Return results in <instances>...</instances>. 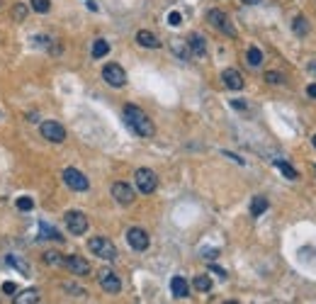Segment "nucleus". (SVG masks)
I'll return each instance as SVG.
<instances>
[{"mask_svg": "<svg viewBox=\"0 0 316 304\" xmlns=\"http://www.w3.org/2000/svg\"><path fill=\"white\" fill-rule=\"evenodd\" d=\"M5 260H8V265H12V268H15V270H17L19 275H29V273H32L27 263H25V260H22V258H17V256H8V258H5Z\"/></svg>", "mask_w": 316, "mask_h": 304, "instance_id": "aec40b11", "label": "nucleus"}, {"mask_svg": "<svg viewBox=\"0 0 316 304\" xmlns=\"http://www.w3.org/2000/svg\"><path fill=\"white\" fill-rule=\"evenodd\" d=\"M103 78L105 83L112 85V88H124L127 85V73H124V68L120 64H107L103 68Z\"/></svg>", "mask_w": 316, "mask_h": 304, "instance_id": "39448f33", "label": "nucleus"}, {"mask_svg": "<svg viewBox=\"0 0 316 304\" xmlns=\"http://www.w3.org/2000/svg\"><path fill=\"white\" fill-rule=\"evenodd\" d=\"M97 280H100V287H103L105 292H110V295H117L122 290V280L114 275V270H110V268H103L97 273Z\"/></svg>", "mask_w": 316, "mask_h": 304, "instance_id": "6e6552de", "label": "nucleus"}, {"mask_svg": "<svg viewBox=\"0 0 316 304\" xmlns=\"http://www.w3.org/2000/svg\"><path fill=\"white\" fill-rule=\"evenodd\" d=\"M37 302H39L37 287H27L22 292H15V304H37Z\"/></svg>", "mask_w": 316, "mask_h": 304, "instance_id": "2eb2a0df", "label": "nucleus"}, {"mask_svg": "<svg viewBox=\"0 0 316 304\" xmlns=\"http://www.w3.org/2000/svg\"><path fill=\"white\" fill-rule=\"evenodd\" d=\"M66 226H68V231L73 236H83L85 231H88V217L83 212H78V210H71V212L66 214Z\"/></svg>", "mask_w": 316, "mask_h": 304, "instance_id": "0eeeda50", "label": "nucleus"}, {"mask_svg": "<svg viewBox=\"0 0 316 304\" xmlns=\"http://www.w3.org/2000/svg\"><path fill=\"white\" fill-rule=\"evenodd\" d=\"M292 27H294V32H297L299 37H304V34H309V20L302 17V15H297L294 22H292Z\"/></svg>", "mask_w": 316, "mask_h": 304, "instance_id": "5701e85b", "label": "nucleus"}, {"mask_svg": "<svg viewBox=\"0 0 316 304\" xmlns=\"http://www.w3.org/2000/svg\"><path fill=\"white\" fill-rule=\"evenodd\" d=\"M170 292L173 297H187L190 295V285H187V280L183 275H175L170 280Z\"/></svg>", "mask_w": 316, "mask_h": 304, "instance_id": "dca6fc26", "label": "nucleus"}, {"mask_svg": "<svg viewBox=\"0 0 316 304\" xmlns=\"http://www.w3.org/2000/svg\"><path fill=\"white\" fill-rule=\"evenodd\" d=\"M127 243H129L134 251H146L149 249V243H151V239H149V234H146L144 229L131 226V229L127 231Z\"/></svg>", "mask_w": 316, "mask_h": 304, "instance_id": "1a4fd4ad", "label": "nucleus"}, {"mask_svg": "<svg viewBox=\"0 0 316 304\" xmlns=\"http://www.w3.org/2000/svg\"><path fill=\"white\" fill-rule=\"evenodd\" d=\"M44 263H49V265H64V258L58 253H54V251H49L47 256H44Z\"/></svg>", "mask_w": 316, "mask_h": 304, "instance_id": "cd10ccee", "label": "nucleus"}, {"mask_svg": "<svg viewBox=\"0 0 316 304\" xmlns=\"http://www.w3.org/2000/svg\"><path fill=\"white\" fill-rule=\"evenodd\" d=\"M265 210H268V200H265L263 195H255L251 202V217H261Z\"/></svg>", "mask_w": 316, "mask_h": 304, "instance_id": "a211bd4d", "label": "nucleus"}, {"mask_svg": "<svg viewBox=\"0 0 316 304\" xmlns=\"http://www.w3.org/2000/svg\"><path fill=\"white\" fill-rule=\"evenodd\" d=\"M124 122L136 137H144V139H151L156 134V127L146 112L136 107V105H124Z\"/></svg>", "mask_w": 316, "mask_h": 304, "instance_id": "f257e3e1", "label": "nucleus"}, {"mask_svg": "<svg viewBox=\"0 0 316 304\" xmlns=\"http://www.w3.org/2000/svg\"><path fill=\"white\" fill-rule=\"evenodd\" d=\"M243 5H258V3H263V0H241Z\"/></svg>", "mask_w": 316, "mask_h": 304, "instance_id": "4c0bfd02", "label": "nucleus"}, {"mask_svg": "<svg viewBox=\"0 0 316 304\" xmlns=\"http://www.w3.org/2000/svg\"><path fill=\"white\" fill-rule=\"evenodd\" d=\"M17 210L19 212H32V207H34V200L32 197H17Z\"/></svg>", "mask_w": 316, "mask_h": 304, "instance_id": "bb28decb", "label": "nucleus"}, {"mask_svg": "<svg viewBox=\"0 0 316 304\" xmlns=\"http://www.w3.org/2000/svg\"><path fill=\"white\" fill-rule=\"evenodd\" d=\"M307 95H309V98H316V83H311L307 88Z\"/></svg>", "mask_w": 316, "mask_h": 304, "instance_id": "72a5a7b5", "label": "nucleus"}, {"mask_svg": "<svg viewBox=\"0 0 316 304\" xmlns=\"http://www.w3.org/2000/svg\"><path fill=\"white\" fill-rule=\"evenodd\" d=\"M246 61H248V66H261L263 64V51L258 49V46H251L248 51H246Z\"/></svg>", "mask_w": 316, "mask_h": 304, "instance_id": "412c9836", "label": "nucleus"}, {"mask_svg": "<svg viewBox=\"0 0 316 304\" xmlns=\"http://www.w3.org/2000/svg\"><path fill=\"white\" fill-rule=\"evenodd\" d=\"M170 49H173V54H177L183 61H187V59H192V54H190V46L183 44V42H173L170 44Z\"/></svg>", "mask_w": 316, "mask_h": 304, "instance_id": "b1692460", "label": "nucleus"}, {"mask_svg": "<svg viewBox=\"0 0 316 304\" xmlns=\"http://www.w3.org/2000/svg\"><path fill=\"white\" fill-rule=\"evenodd\" d=\"M3 292H5V295H15V292H17V285H15V282H5V285H3Z\"/></svg>", "mask_w": 316, "mask_h": 304, "instance_id": "473e14b6", "label": "nucleus"}, {"mask_svg": "<svg viewBox=\"0 0 316 304\" xmlns=\"http://www.w3.org/2000/svg\"><path fill=\"white\" fill-rule=\"evenodd\" d=\"M112 197L117 200L120 204H131L134 202V190H131L129 183H114L112 185Z\"/></svg>", "mask_w": 316, "mask_h": 304, "instance_id": "f8f14e48", "label": "nucleus"}, {"mask_svg": "<svg viewBox=\"0 0 316 304\" xmlns=\"http://www.w3.org/2000/svg\"><path fill=\"white\" fill-rule=\"evenodd\" d=\"M311 141H314V146H316V134H314V139H311Z\"/></svg>", "mask_w": 316, "mask_h": 304, "instance_id": "ea45409f", "label": "nucleus"}, {"mask_svg": "<svg viewBox=\"0 0 316 304\" xmlns=\"http://www.w3.org/2000/svg\"><path fill=\"white\" fill-rule=\"evenodd\" d=\"M29 3H32V8L37 10V12H49V8H51L49 0H29Z\"/></svg>", "mask_w": 316, "mask_h": 304, "instance_id": "c85d7f7f", "label": "nucleus"}, {"mask_svg": "<svg viewBox=\"0 0 316 304\" xmlns=\"http://www.w3.org/2000/svg\"><path fill=\"white\" fill-rule=\"evenodd\" d=\"M275 168H280V170H282V175H285V178H289V180H297V178H299L297 170L289 166L287 161H275Z\"/></svg>", "mask_w": 316, "mask_h": 304, "instance_id": "393cba45", "label": "nucleus"}, {"mask_svg": "<svg viewBox=\"0 0 316 304\" xmlns=\"http://www.w3.org/2000/svg\"><path fill=\"white\" fill-rule=\"evenodd\" d=\"M39 129H42V137L47 139V141H54V144H61V141L66 139V129L58 124V122H51V120L42 122Z\"/></svg>", "mask_w": 316, "mask_h": 304, "instance_id": "9d476101", "label": "nucleus"}, {"mask_svg": "<svg viewBox=\"0 0 316 304\" xmlns=\"http://www.w3.org/2000/svg\"><path fill=\"white\" fill-rule=\"evenodd\" d=\"M222 78H224V85L226 88H231V90H241L243 88V75L236 71V68H226L222 73Z\"/></svg>", "mask_w": 316, "mask_h": 304, "instance_id": "ddd939ff", "label": "nucleus"}, {"mask_svg": "<svg viewBox=\"0 0 316 304\" xmlns=\"http://www.w3.org/2000/svg\"><path fill=\"white\" fill-rule=\"evenodd\" d=\"M180 22H183V15H180V12H175V10H173V12L168 15V25H170V27H177Z\"/></svg>", "mask_w": 316, "mask_h": 304, "instance_id": "7c9ffc66", "label": "nucleus"}, {"mask_svg": "<svg viewBox=\"0 0 316 304\" xmlns=\"http://www.w3.org/2000/svg\"><path fill=\"white\" fill-rule=\"evenodd\" d=\"M212 273H216L219 277H226V270H222V268H216V265L212 268Z\"/></svg>", "mask_w": 316, "mask_h": 304, "instance_id": "e433bc0d", "label": "nucleus"}, {"mask_svg": "<svg viewBox=\"0 0 316 304\" xmlns=\"http://www.w3.org/2000/svg\"><path fill=\"white\" fill-rule=\"evenodd\" d=\"M64 265L78 277L90 275V263L85 258H81V256H68V258H64Z\"/></svg>", "mask_w": 316, "mask_h": 304, "instance_id": "9b49d317", "label": "nucleus"}, {"mask_svg": "<svg viewBox=\"0 0 316 304\" xmlns=\"http://www.w3.org/2000/svg\"><path fill=\"white\" fill-rule=\"evenodd\" d=\"M12 15H15V20H25L27 17V8H25V5H15V8H12Z\"/></svg>", "mask_w": 316, "mask_h": 304, "instance_id": "2f4dec72", "label": "nucleus"}, {"mask_svg": "<svg viewBox=\"0 0 316 304\" xmlns=\"http://www.w3.org/2000/svg\"><path fill=\"white\" fill-rule=\"evenodd\" d=\"M88 249L103 260H114L117 258V246H114L110 239H105V236H95V239H90L88 241Z\"/></svg>", "mask_w": 316, "mask_h": 304, "instance_id": "f03ea898", "label": "nucleus"}, {"mask_svg": "<svg viewBox=\"0 0 316 304\" xmlns=\"http://www.w3.org/2000/svg\"><path fill=\"white\" fill-rule=\"evenodd\" d=\"M224 304H239V302H233V299H229V302H224Z\"/></svg>", "mask_w": 316, "mask_h": 304, "instance_id": "58836bf2", "label": "nucleus"}, {"mask_svg": "<svg viewBox=\"0 0 316 304\" xmlns=\"http://www.w3.org/2000/svg\"><path fill=\"white\" fill-rule=\"evenodd\" d=\"M205 256H207V258H216V256H219V251H216V249H212V251H205Z\"/></svg>", "mask_w": 316, "mask_h": 304, "instance_id": "f704fd0d", "label": "nucleus"}, {"mask_svg": "<svg viewBox=\"0 0 316 304\" xmlns=\"http://www.w3.org/2000/svg\"><path fill=\"white\" fill-rule=\"evenodd\" d=\"M134 180H136L139 193H144V195H151L153 190H156V185H158V178H156V173H153L151 168H139L136 175H134Z\"/></svg>", "mask_w": 316, "mask_h": 304, "instance_id": "20e7f679", "label": "nucleus"}, {"mask_svg": "<svg viewBox=\"0 0 316 304\" xmlns=\"http://www.w3.org/2000/svg\"><path fill=\"white\" fill-rule=\"evenodd\" d=\"M207 20H209V25L212 27H216V29H222L224 34H229V37H236V27L231 25V20L226 17V12L224 10H209L207 12Z\"/></svg>", "mask_w": 316, "mask_h": 304, "instance_id": "7ed1b4c3", "label": "nucleus"}, {"mask_svg": "<svg viewBox=\"0 0 316 304\" xmlns=\"http://www.w3.org/2000/svg\"><path fill=\"white\" fill-rule=\"evenodd\" d=\"M39 231H42V234H39V236H42V239H54V241H64V236H61V234H58V231H56L54 226H49L47 221H42V224H39Z\"/></svg>", "mask_w": 316, "mask_h": 304, "instance_id": "6ab92c4d", "label": "nucleus"}, {"mask_svg": "<svg viewBox=\"0 0 316 304\" xmlns=\"http://www.w3.org/2000/svg\"><path fill=\"white\" fill-rule=\"evenodd\" d=\"M136 42H139L141 46H146V49H158V46H161L156 34H153V32H146V29L136 32Z\"/></svg>", "mask_w": 316, "mask_h": 304, "instance_id": "f3484780", "label": "nucleus"}, {"mask_svg": "<svg viewBox=\"0 0 316 304\" xmlns=\"http://www.w3.org/2000/svg\"><path fill=\"white\" fill-rule=\"evenodd\" d=\"M192 285H195V290H200V292H209V290H212V280L207 275H197L195 280H192Z\"/></svg>", "mask_w": 316, "mask_h": 304, "instance_id": "a878e982", "label": "nucleus"}, {"mask_svg": "<svg viewBox=\"0 0 316 304\" xmlns=\"http://www.w3.org/2000/svg\"><path fill=\"white\" fill-rule=\"evenodd\" d=\"M187 46H190V54L192 56H205L207 54V42L202 34H190L187 37Z\"/></svg>", "mask_w": 316, "mask_h": 304, "instance_id": "4468645a", "label": "nucleus"}, {"mask_svg": "<svg viewBox=\"0 0 316 304\" xmlns=\"http://www.w3.org/2000/svg\"><path fill=\"white\" fill-rule=\"evenodd\" d=\"M265 81L272 83V85H280L282 83V73H278V71H268V73H265Z\"/></svg>", "mask_w": 316, "mask_h": 304, "instance_id": "c756f323", "label": "nucleus"}, {"mask_svg": "<svg viewBox=\"0 0 316 304\" xmlns=\"http://www.w3.org/2000/svg\"><path fill=\"white\" fill-rule=\"evenodd\" d=\"M231 105L236 107V110H246V102H241V100H233Z\"/></svg>", "mask_w": 316, "mask_h": 304, "instance_id": "c9c22d12", "label": "nucleus"}, {"mask_svg": "<svg viewBox=\"0 0 316 304\" xmlns=\"http://www.w3.org/2000/svg\"><path fill=\"white\" fill-rule=\"evenodd\" d=\"M110 54V44L105 39H95L93 44V59H103V56Z\"/></svg>", "mask_w": 316, "mask_h": 304, "instance_id": "4be33fe9", "label": "nucleus"}, {"mask_svg": "<svg viewBox=\"0 0 316 304\" xmlns=\"http://www.w3.org/2000/svg\"><path fill=\"white\" fill-rule=\"evenodd\" d=\"M64 183L68 185L71 190H75V193H85V190L90 187L88 178H85L78 168H66V170H64Z\"/></svg>", "mask_w": 316, "mask_h": 304, "instance_id": "423d86ee", "label": "nucleus"}]
</instances>
